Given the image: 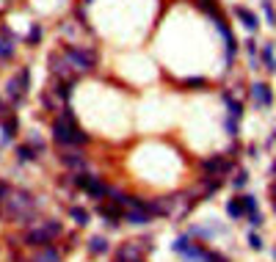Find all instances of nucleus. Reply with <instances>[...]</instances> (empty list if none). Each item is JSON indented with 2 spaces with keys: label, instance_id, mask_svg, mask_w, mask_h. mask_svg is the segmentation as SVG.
<instances>
[{
  "label": "nucleus",
  "instance_id": "f257e3e1",
  "mask_svg": "<svg viewBox=\"0 0 276 262\" xmlns=\"http://www.w3.org/2000/svg\"><path fill=\"white\" fill-rule=\"evenodd\" d=\"M0 215H3L6 221H11V224H28V221H33V215H36V202H33L31 193H25V190H9V193L0 199Z\"/></svg>",
  "mask_w": 276,
  "mask_h": 262
},
{
  "label": "nucleus",
  "instance_id": "f03ea898",
  "mask_svg": "<svg viewBox=\"0 0 276 262\" xmlns=\"http://www.w3.org/2000/svg\"><path fill=\"white\" fill-rule=\"evenodd\" d=\"M52 138H56V144H61V147H86V144L91 141L89 133H83L78 127L75 113H72L69 105H64L61 116L52 121Z\"/></svg>",
  "mask_w": 276,
  "mask_h": 262
},
{
  "label": "nucleus",
  "instance_id": "7ed1b4c3",
  "mask_svg": "<svg viewBox=\"0 0 276 262\" xmlns=\"http://www.w3.org/2000/svg\"><path fill=\"white\" fill-rule=\"evenodd\" d=\"M61 235H64V226L58 224V221H39L36 226L28 229L25 243L31 248H44V246H52Z\"/></svg>",
  "mask_w": 276,
  "mask_h": 262
},
{
  "label": "nucleus",
  "instance_id": "20e7f679",
  "mask_svg": "<svg viewBox=\"0 0 276 262\" xmlns=\"http://www.w3.org/2000/svg\"><path fill=\"white\" fill-rule=\"evenodd\" d=\"M64 55L69 58V63H72L75 72L86 75V72H94L97 69V52L91 47H80V44H67L64 47Z\"/></svg>",
  "mask_w": 276,
  "mask_h": 262
},
{
  "label": "nucleus",
  "instance_id": "39448f33",
  "mask_svg": "<svg viewBox=\"0 0 276 262\" xmlns=\"http://www.w3.org/2000/svg\"><path fill=\"white\" fill-rule=\"evenodd\" d=\"M72 185H75L78 190H83V193H89L91 199H97V202H102L105 196L111 193V188L102 182V179L94 177V174H86V171H78V174H75V177H72Z\"/></svg>",
  "mask_w": 276,
  "mask_h": 262
},
{
  "label": "nucleus",
  "instance_id": "423d86ee",
  "mask_svg": "<svg viewBox=\"0 0 276 262\" xmlns=\"http://www.w3.org/2000/svg\"><path fill=\"white\" fill-rule=\"evenodd\" d=\"M28 89H31V72H28V67H22L20 75L9 80V86H6V94H9L11 102H22V97L28 94Z\"/></svg>",
  "mask_w": 276,
  "mask_h": 262
},
{
  "label": "nucleus",
  "instance_id": "0eeeda50",
  "mask_svg": "<svg viewBox=\"0 0 276 262\" xmlns=\"http://www.w3.org/2000/svg\"><path fill=\"white\" fill-rule=\"evenodd\" d=\"M50 72L56 75V78H75V69H72V63H69V58L64 55V50L50 52Z\"/></svg>",
  "mask_w": 276,
  "mask_h": 262
},
{
  "label": "nucleus",
  "instance_id": "6e6552de",
  "mask_svg": "<svg viewBox=\"0 0 276 262\" xmlns=\"http://www.w3.org/2000/svg\"><path fill=\"white\" fill-rule=\"evenodd\" d=\"M97 213L102 215V218L108 221L111 226H116V224L122 221V215H125V207L116 205L114 199H108V202H99V205H97Z\"/></svg>",
  "mask_w": 276,
  "mask_h": 262
},
{
  "label": "nucleus",
  "instance_id": "1a4fd4ad",
  "mask_svg": "<svg viewBox=\"0 0 276 262\" xmlns=\"http://www.w3.org/2000/svg\"><path fill=\"white\" fill-rule=\"evenodd\" d=\"M202 168L207 177H221V174H227L232 168V163L227 160V157L215 155V157H207V160H202Z\"/></svg>",
  "mask_w": 276,
  "mask_h": 262
},
{
  "label": "nucleus",
  "instance_id": "9d476101",
  "mask_svg": "<svg viewBox=\"0 0 276 262\" xmlns=\"http://www.w3.org/2000/svg\"><path fill=\"white\" fill-rule=\"evenodd\" d=\"M116 262H144V248L138 243H125L116 251Z\"/></svg>",
  "mask_w": 276,
  "mask_h": 262
},
{
  "label": "nucleus",
  "instance_id": "9b49d317",
  "mask_svg": "<svg viewBox=\"0 0 276 262\" xmlns=\"http://www.w3.org/2000/svg\"><path fill=\"white\" fill-rule=\"evenodd\" d=\"M75 89V78H56V86H52V94L58 97V102H69Z\"/></svg>",
  "mask_w": 276,
  "mask_h": 262
},
{
  "label": "nucleus",
  "instance_id": "f8f14e48",
  "mask_svg": "<svg viewBox=\"0 0 276 262\" xmlns=\"http://www.w3.org/2000/svg\"><path fill=\"white\" fill-rule=\"evenodd\" d=\"M251 97H254V102L262 105V108H268V105L273 102V94H271V86L268 83H254L251 86Z\"/></svg>",
  "mask_w": 276,
  "mask_h": 262
},
{
  "label": "nucleus",
  "instance_id": "ddd939ff",
  "mask_svg": "<svg viewBox=\"0 0 276 262\" xmlns=\"http://www.w3.org/2000/svg\"><path fill=\"white\" fill-rule=\"evenodd\" d=\"M61 163L67 168H72V171H83V168H86V155L83 152H64Z\"/></svg>",
  "mask_w": 276,
  "mask_h": 262
},
{
  "label": "nucleus",
  "instance_id": "4468645a",
  "mask_svg": "<svg viewBox=\"0 0 276 262\" xmlns=\"http://www.w3.org/2000/svg\"><path fill=\"white\" fill-rule=\"evenodd\" d=\"M31 262H61V251L52 246H44V248H36Z\"/></svg>",
  "mask_w": 276,
  "mask_h": 262
},
{
  "label": "nucleus",
  "instance_id": "2eb2a0df",
  "mask_svg": "<svg viewBox=\"0 0 276 262\" xmlns=\"http://www.w3.org/2000/svg\"><path fill=\"white\" fill-rule=\"evenodd\" d=\"M111 251V243H108V237H91L89 240V254H94V257H102V254H108Z\"/></svg>",
  "mask_w": 276,
  "mask_h": 262
},
{
  "label": "nucleus",
  "instance_id": "dca6fc26",
  "mask_svg": "<svg viewBox=\"0 0 276 262\" xmlns=\"http://www.w3.org/2000/svg\"><path fill=\"white\" fill-rule=\"evenodd\" d=\"M17 133H20V121H17V116L14 113L6 116V119H3V141H11Z\"/></svg>",
  "mask_w": 276,
  "mask_h": 262
},
{
  "label": "nucleus",
  "instance_id": "f3484780",
  "mask_svg": "<svg viewBox=\"0 0 276 262\" xmlns=\"http://www.w3.org/2000/svg\"><path fill=\"white\" fill-rule=\"evenodd\" d=\"M17 39H9V36H0V61H11L14 58V50H17Z\"/></svg>",
  "mask_w": 276,
  "mask_h": 262
},
{
  "label": "nucleus",
  "instance_id": "a211bd4d",
  "mask_svg": "<svg viewBox=\"0 0 276 262\" xmlns=\"http://www.w3.org/2000/svg\"><path fill=\"white\" fill-rule=\"evenodd\" d=\"M17 157H20L22 163H31L39 157V149L33 147V144H20V147H17Z\"/></svg>",
  "mask_w": 276,
  "mask_h": 262
},
{
  "label": "nucleus",
  "instance_id": "6ab92c4d",
  "mask_svg": "<svg viewBox=\"0 0 276 262\" xmlns=\"http://www.w3.org/2000/svg\"><path fill=\"white\" fill-rule=\"evenodd\" d=\"M235 14H238V20H243V25L249 28V31H257V25H260V22H257V17L251 14L249 9H243V6H240V9H235Z\"/></svg>",
  "mask_w": 276,
  "mask_h": 262
},
{
  "label": "nucleus",
  "instance_id": "aec40b11",
  "mask_svg": "<svg viewBox=\"0 0 276 262\" xmlns=\"http://www.w3.org/2000/svg\"><path fill=\"white\" fill-rule=\"evenodd\" d=\"M224 102H227V108H230V119H240V116H243V105L238 100H232L230 91H224Z\"/></svg>",
  "mask_w": 276,
  "mask_h": 262
},
{
  "label": "nucleus",
  "instance_id": "412c9836",
  "mask_svg": "<svg viewBox=\"0 0 276 262\" xmlns=\"http://www.w3.org/2000/svg\"><path fill=\"white\" fill-rule=\"evenodd\" d=\"M42 36H44V31H42V25H31V31H28V44H31V47H36L39 42H42Z\"/></svg>",
  "mask_w": 276,
  "mask_h": 262
},
{
  "label": "nucleus",
  "instance_id": "4be33fe9",
  "mask_svg": "<svg viewBox=\"0 0 276 262\" xmlns=\"http://www.w3.org/2000/svg\"><path fill=\"white\" fill-rule=\"evenodd\" d=\"M69 215H72V221H75L78 226H86V224H89V213H86L83 207H72V210H69Z\"/></svg>",
  "mask_w": 276,
  "mask_h": 262
},
{
  "label": "nucleus",
  "instance_id": "5701e85b",
  "mask_svg": "<svg viewBox=\"0 0 276 262\" xmlns=\"http://www.w3.org/2000/svg\"><path fill=\"white\" fill-rule=\"evenodd\" d=\"M227 213H230L232 218H243V215H246V210H243V202H240V199H232L230 205H227Z\"/></svg>",
  "mask_w": 276,
  "mask_h": 262
},
{
  "label": "nucleus",
  "instance_id": "b1692460",
  "mask_svg": "<svg viewBox=\"0 0 276 262\" xmlns=\"http://www.w3.org/2000/svg\"><path fill=\"white\" fill-rule=\"evenodd\" d=\"M262 58H265V63H268V72H276V58H273V47H271V44L262 47Z\"/></svg>",
  "mask_w": 276,
  "mask_h": 262
},
{
  "label": "nucleus",
  "instance_id": "393cba45",
  "mask_svg": "<svg viewBox=\"0 0 276 262\" xmlns=\"http://www.w3.org/2000/svg\"><path fill=\"white\" fill-rule=\"evenodd\" d=\"M183 86H185V89H202V86H207V80H204V78H188Z\"/></svg>",
  "mask_w": 276,
  "mask_h": 262
},
{
  "label": "nucleus",
  "instance_id": "a878e982",
  "mask_svg": "<svg viewBox=\"0 0 276 262\" xmlns=\"http://www.w3.org/2000/svg\"><path fill=\"white\" fill-rule=\"evenodd\" d=\"M240 202H243V210H246V213H257V202H254V196H240Z\"/></svg>",
  "mask_w": 276,
  "mask_h": 262
},
{
  "label": "nucleus",
  "instance_id": "bb28decb",
  "mask_svg": "<svg viewBox=\"0 0 276 262\" xmlns=\"http://www.w3.org/2000/svg\"><path fill=\"white\" fill-rule=\"evenodd\" d=\"M262 11H265L268 22H271V25H276V11H273V6L268 3V0H262Z\"/></svg>",
  "mask_w": 276,
  "mask_h": 262
},
{
  "label": "nucleus",
  "instance_id": "cd10ccee",
  "mask_svg": "<svg viewBox=\"0 0 276 262\" xmlns=\"http://www.w3.org/2000/svg\"><path fill=\"white\" fill-rule=\"evenodd\" d=\"M246 182H249V174H246V171H238V177H235V188H243Z\"/></svg>",
  "mask_w": 276,
  "mask_h": 262
},
{
  "label": "nucleus",
  "instance_id": "c85d7f7f",
  "mask_svg": "<svg viewBox=\"0 0 276 262\" xmlns=\"http://www.w3.org/2000/svg\"><path fill=\"white\" fill-rule=\"evenodd\" d=\"M249 246H251V248H262V237L251 232V235H249Z\"/></svg>",
  "mask_w": 276,
  "mask_h": 262
},
{
  "label": "nucleus",
  "instance_id": "c756f323",
  "mask_svg": "<svg viewBox=\"0 0 276 262\" xmlns=\"http://www.w3.org/2000/svg\"><path fill=\"white\" fill-rule=\"evenodd\" d=\"M227 133H230V136H238V121L235 119H227Z\"/></svg>",
  "mask_w": 276,
  "mask_h": 262
},
{
  "label": "nucleus",
  "instance_id": "7c9ffc66",
  "mask_svg": "<svg viewBox=\"0 0 276 262\" xmlns=\"http://www.w3.org/2000/svg\"><path fill=\"white\" fill-rule=\"evenodd\" d=\"M6 116H11V108H9V105H6L3 100H0V121H3Z\"/></svg>",
  "mask_w": 276,
  "mask_h": 262
},
{
  "label": "nucleus",
  "instance_id": "2f4dec72",
  "mask_svg": "<svg viewBox=\"0 0 276 262\" xmlns=\"http://www.w3.org/2000/svg\"><path fill=\"white\" fill-rule=\"evenodd\" d=\"M249 221H251V226H260L262 224V215L260 213H249Z\"/></svg>",
  "mask_w": 276,
  "mask_h": 262
},
{
  "label": "nucleus",
  "instance_id": "473e14b6",
  "mask_svg": "<svg viewBox=\"0 0 276 262\" xmlns=\"http://www.w3.org/2000/svg\"><path fill=\"white\" fill-rule=\"evenodd\" d=\"M207 262H227V257H221V254H210V251H207Z\"/></svg>",
  "mask_w": 276,
  "mask_h": 262
},
{
  "label": "nucleus",
  "instance_id": "72a5a7b5",
  "mask_svg": "<svg viewBox=\"0 0 276 262\" xmlns=\"http://www.w3.org/2000/svg\"><path fill=\"white\" fill-rule=\"evenodd\" d=\"M271 193H273V199H276V182L271 185Z\"/></svg>",
  "mask_w": 276,
  "mask_h": 262
},
{
  "label": "nucleus",
  "instance_id": "f704fd0d",
  "mask_svg": "<svg viewBox=\"0 0 276 262\" xmlns=\"http://www.w3.org/2000/svg\"><path fill=\"white\" fill-rule=\"evenodd\" d=\"M273 171H276V163H273Z\"/></svg>",
  "mask_w": 276,
  "mask_h": 262
},
{
  "label": "nucleus",
  "instance_id": "c9c22d12",
  "mask_svg": "<svg viewBox=\"0 0 276 262\" xmlns=\"http://www.w3.org/2000/svg\"><path fill=\"white\" fill-rule=\"evenodd\" d=\"M273 210H276V202H273Z\"/></svg>",
  "mask_w": 276,
  "mask_h": 262
},
{
  "label": "nucleus",
  "instance_id": "e433bc0d",
  "mask_svg": "<svg viewBox=\"0 0 276 262\" xmlns=\"http://www.w3.org/2000/svg\"><path fill=\"white\" fill-rule=\"evenodd\" d=\"M86 3H91V0H86Z\"/></svg>",
  "mask_w": 276,
  "mask_h": 262
},
{
  "label": "nucleus",
  "instance_id": "4c0bfd02",
  "mask_svg": "<svg viewBox=\"0 0 276 262\" xmlns=\"http://www.w3.org/2000/svg\"><path fill=\"white\" fill-rule=\"evenodd\" d=\"M273 257H276V251H273Z\"/></svg>",
  "mask_w": 276,
  "mask_h": 262
},
{
  "label": "nucleus",
  "instance_id": "58836bf2",
  "mask_svg": "<svg viewBox=\"0 0 276 262\" xmlns=\"http://www.w3.org/2000/svg\"><path fill=\"white\" fill-rule=\"evenodd\" d=\"M0 25H3V22H0Z\"/></svg>",
  "mask_w": 276,
  "mask_h": 262
}]
</instances>
